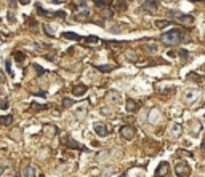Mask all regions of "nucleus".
<instances>
[{"mask_svg": "<svg viewBox=\"0 0 205 177\" xmlns=\"http://www.w3.org/2000/svg\"><path fill=\"white\" fill-rule=\"evenodd\" d=\"M180 58H181V61H184V59L187 58V51H186V50H181V51H180Z\"/></svg>", "mask_w": 205, "mask_h": 177, "instance_id": "31", "label": "nucleus"}, {"mask_svg": "<svg viewBox=\"0 0 205 177\" xmlns=\"http://www.w3.org/2000/svg\"><path fill=\"white\" fill-rule=\"evenodd\" d=\"M84 42H87V43H100V38L95 37V35H90V37L84 38Z\"/></svg>", "mask_w": 205, "mask_h": 177, "instance_id": "23", "label": "nucleus"}, {"mask_svg": "<svg viewBox=\"0 0 205 177\" xmlns=\"http://www.w3.org/2000/svg\"><path fill=\"white\" fill-rule=\"evenodd\" d=\"M44 32H45L48 37H54V32L51 31V27H50L48 24H44Z\"/></svg>", "mask_w": 205, "mask_h": 177, "instance_id": "25", "label": "nucleus"}, {"mask_svg": "<svg viewBox=\"0 0 205 177\" xmlns=\"http://www.w3.org/2000/svg\"><path fill=\"white\" fill-rule=\"evenodd\" d=\"M170 24H173L170 19H157L156 21V27H159V29H163V27H167Z\"/></svg>", "mask_w": 205, "mask_h": 177, "instance_id": "18", "label": "nucleus"}, {"mask_svg": "<svg viewBox=\"0 0 205 177\" xmlns=\"http://www.w3.org/2000/svg\"><path fill=\"white\" fill-rule=\"evenodd\" d=\"M0 108H3V110L8 108V101L7 99H0Z\"/></svg>", "mask_w": 205, "mask_h": 177, "instance_id": "30", "label": "nucleus"}, {"mask_svg": "<svg viewBox=\"0 0 205 177\" xmlns=\"http://www.w3.org/2000/svg\"><path fill=\"white\" fill-rule=\"evenodd\" d=\"M125 108H127V112H128V113H135V112L140 108V102H136V101H133V99H127V102H125Z\"/></svg>", "mask_w": 205, "mask_h": 177, "instance_id": "8", "label": "nucleus"}, {"mask_svg": "<svg viewBox=\"0 0 205 177\" xmlns=\"http://www.w3.org/2000/svg\"><path fill=\"white\" fill-rule=\"evenodd\" d=\"M45 132H48V134L53 136V134H56V132H58V129L54 128L53 125H48V126H45Z\"/></svg>", "mask_w": 205, "mask_h": 177, "instance_id": "26", "label": "nucleus"}, {"mask_svg": "<svg viewBox=\"0 0 205 177\" xmlns=\"http://www.w3.org/2000/svg\"><path fill=\"white\" fill-rule=\"evenodd\" d=\"M8 3H10L11 7H15V5H16V0H8Z\"/></svg>", "mask_w": 205, "mask_h": 177, "instance_id": "37", "label": "nucleus"}, {"mask_svg": "<svg viewBox=\"0 0 205 177\" xmlns=\"http://www.w3.org/2000/svg\"><path fill=\"white\" fill-rule=\"evenodd\" d=\"M23 175H24V177H34V175H35V168H34L32 165L24 166V169H23Z\"/></svg>", "mask_w": 205, "mask_h": 177, "instance_id": "15", "label": "nucleus"}, {"mask_svg": "<svg viewBox=\"0 0 205 177\" xmlns=\"http://www.w3.org/2000/svg\"><path fill=\"white\" fill-rule=\"evenodd\" d=\"M29 26L35 31V29H37V21H35V19H29Z\"/></svg>", "mask_w": 205, "mask_h": 177, "instance_id": "32", "label": "nucleus"}, {"mask_svg": "<svg viewBox=\"0 0 205 177\" xmlns=\"http://www.w3.org/2000/svg\"><path fill=\"white\" fill-rule=\"evenodd\" d=\"M143 50H144V53H147V54H156V53L159 51V46H157V43H146V45L143 46Z\"/></svg>", "mask_w": 205, "mask_h": 177, "instance_id": "14", "label": "nucleus"}, {"mask_svg": "<svg viewBox=\"0 0 205 177\" xmlns=\"http://www.w3.org/2000/svg\"><path fill=\"white\" fill-rule=\"evenodd\" d=\"M18 2H19L21 5H29V3H31V0H18Z\"/></svg>", "mask_w": 205, "mask_h": 177, "instance_id": "35", "label": "nucleus"}, {"mask_svg": "<svg viewBox=\"0 0 205 177\" xmlns=\"http://www.w3.org/2000/svg\"><path fill=\"white\" fill-rule=\"evenodd\" d=\"M183 131V126L180 123H173L172 128H170V134H172V137H180V134Z\"/></svg>", "mask_w": 205, "mask_h": 177, "instance_id": "12", "label": "nucleus"}, {"mask_svg": "<svg viewBox=\"0 0 205 177\" xmlns=\"http://www.w3.org/2000/svg\"><path fill=\"white\" fill-rule=\"evenodd\" d=\"M63 142H64L67 147H69V148H79V150H87L85 147H80V145H79V144H77V142H75L72 137H66Z\"/></svg>", "mask_w": 205, "mask_h": 177, "instance_id": "13", "label": "nucleus"}, {"mask_svg": "<svg viewBox=\"0 0 205 177\" xmlns=\"http://www.w3.org/2000/svg\"><path fill=\"white\" fill-rule=\"evenodd\" d=\"M96 69H98V70H101V72H111V70L114 69V67H112V65H98Z\"/></svg>", "mask_w": 205, "mask_h": 177, "instance_id": "27", "label": "nucleus"}, {"mask_svg": "<svg viewBox=\"0 0 205 177\" xmlns=\"http://www.w3.org/2000/svg\"><path fill=\"white\" fill-rule=\"evenodd\" d=\"M160 117V113H159V110L157 108H154V110L151 112V115H149V121H151V123H156L157 121V118Z\"/></svg>", "mask_w": 205, "mask_h": 177, "instance_id": "20", "label": "nucleus"}, {"mask_svg": "<svg viewBox=\"0 0 205 177\" xmlns=\"http://www.w3.org/2000/svg\"><path fill=\"white\" fill-rule=\"evenodd\" d=\"M63 37L67 38V40H80V38H82V37H80L79 34H75V32H63Z\"/></svg>", "mask_w": 205, "mask_h": 177, "instance_id": "19", "label": "nucleus"}, {"mask_svg": "<svg viewBox=\"0 0 205 177\" xmlns=\"http://www.w3.org/2000/svg\"><path fill=\"white\" fill-rule=\"evenodd\" d=\"M106 101H107V102H111V104H119V102L122 101V98H120V94H119V93H115V91H109V93L106 94Z\"/></svg>", "mask_w": 205, "mask_h": 177, "instance_id": "9", "label": "nucleus"}, {"mask_svg": "<svg viewBox=\"0 0 205 177\" xmlns=\"http://www.w3.org/2000/svg\"><path fill=\"white\" fill-rule=\"evenodd\" d=\"M114 0H95V5L98 8H107L109 5H112Z\"/></svg>", "mask_w": 205, "mask_h": 177, "instance_id": "17", "label": "nucleus"}, {"mask_svg": "<svg viewBox=\"0 0 205 177\" xmlns=\"http://www.w3.org/2000/svg\"><path fill=\"white\" fill-rule=\"evenodd\" d=\"M13 123L11 115H0V126H10Z\"/></svg>", "mask_w": 205, "mask_h": 177, "instance_id": "16", "label": "nucleus"}, {"mask_svg": "<svg viewBox=\"0 0 205 177\" xmlns=\"http://www.w3.org/2000/svg\"><path fill=\"white\" fill-rule=\"evenodd\" d=\"M135 134H136V131H135L133 126H130V125L120 126V136H122L125 141H131V139L135 137Z\"/></svg>", "mask_w": 205, "mask_h": 177, "instance_id": "6", "label": "nucleus"}, {"mask_svg": "<svg viewBox=\"0 0 205 177\" xmlns=\"http://www.w3.org/2000/svg\"><path fill=\"white\" fill-rule=\"evenodd\" d=\"M181 40H183V32L180 29H172V31L160 35V42L165 45H170V46L181 43Z\"/></svg>", "mask_w": 205, "mask_h": 177, "instance_id": "1", "label": "nucleus"}, {"mask_svg": "<svg viewBox=\"0 0 205 177\" xmlns=\"http://www.w3.org/2000/svg\"><path fill=\"white\" fill-rule=\"evenodd\" d=\"M200 91L199 89H187L186 93H184V96H183V99H184V102L186 104H194L196 101H199L200 99Z\"/></svg>", "mask_w": 205, "mask_h": 177, "instance_id": "4", "label": "nucleus"}, {"mask_svg": "<svg viewBox=\"0 0 205 177\" xmlns=\"http://www.w3.org/2000/svg\"><path fill=\"white\" fill-rule=\"evenodd\" d=\"M74 105V101L71 99V98H64L63 99V107L64 108H69V107H72Z\"/></svg>", "mask_w": 205, "mask_h": 177, "instance_id": "22", "label": "nucleus"}, {"mask_svg": "<svg viewBox=\"0 0 205 177\" xmlns=\"http://www.w3.org/2000/svg\"><path fill=\"white\" fill-rule=\"evenodd\" d=\"M5 67H7V72H8V75L10 77H15V75H13V70H11V61H5Z\"/></svg>", "mask_w": 205, "mask_h": 177, "instance_id": "28", "label": "nucleus"}, {"mask_svg": "<svg viewBox=\"0 0 205 177\" xmlns=\"http://www.w3.org/2000/svg\"><path fill=\"white\" fill-rule=\"evenodd\" d=\"M175 174H176V177H189L191 175V166L187 163L181 161L175 166Z\"/></svg>", "mask_w": 205, "mask_h": 177, "instance_id": "3", "label": "nucleus"}, {"mask_svg": "<svg viewBox=\"0 0 205 177\" xmlns=\"http://www.w3.org/2000/svg\"><path fill=\"white\" fill-rule=\"evenodd\" d=\"M79 2H85V0H79Z\"/></svg>", "mask_w": 205, "mask_h": 177, "instance_id": "39", "label": "nucleus"}, {"mask_svg": "<svg viewBox=\"0 0 205 177\" xmlns=\"http://www.w3.org/2000/svg\"><path fill=\"white\" fill-rule=\"evenodd\" d=\"M143 10L152 15V13L157 11V2H154V0H147V2L143 3Z\"/></svg>", "mask_w": 205, "mask_h": 177, "instance_id": "10", "label": "nucleus"}, {"mask_svg": "<svg viewBox=\"0 0 205 177\" xmlns=\"http://www.w3.org/2000/svg\"><path fill=\"white\" fill-rule=\"evenodd\" d=\"M15 58H16V61H18V64H23L24 62V59H26V56H24V53H15Z\"/></svg>", "mask_w": 205, "mask_h": 177, "instance_id": "24", "label": "nucleus"}, {"mask_svg": "<svg viewBox=\"0 0 205 177\" xmlns=\"http://www.w3.org/2000/svg\"><path fill=\"white\" fill-rule=\"evenodd\" d=\"M34 67H35V70L38 72V75H42V74H44V69H42V67H40V65H37V64H34Z\"/></svg>", "mask_w": 205, "mask_h": 177, "instance_id": "33", "label": "nucleus"}, {"mask_svg": "<svg viewBox=\"0 0 205 177\" xmlns=\"http://www.w3.org/2000/svg\"><path fill=\"white\" fill-rule=\"evenodd\" d=\"M168 15H170V18H173V19H176V21H180V22H183V24H192V22H194V18H192V16L183 15V13L178 11V10H170Z\"/></svg>", "mask_w": 205, "mask_h": 177, "instance_id": "2", "label": "nucleus"}, {"mask_svg": "<svg viewBox=\"0 0 205 177\" xmlns=\"http://www.w3.org/2000/svg\"><path fill=\"white\" fill-rule=\"evenodd\" d=\"M35 8H37V11H38V15H42V16H45V15H48V13H47V11H45V10L42 8V7H40L38 3L35 5Z\"/></svg>", "mask_w": 205, "mask_h": 177, "instance_id": "29", "label": "nucleus"}, {"mask_svg": "<svg viewBox=\"0 0 205 177\" xmlns=\"http://www.w3.org/2000/svg\"><path fill=\"white\" fill-rule=\"evenodd\" d=\"M2 83H5V75H3L2 70H0V85H2Z\"/></svg>", "mask_w": 205, "mask_h": 177, "instance_id": "34", "label": "nucleus"}, {"mask_svg": "<svg viewBox=\"0 0 205 177\" xmlns=\"http://www.w3.org/2000/svg\"><path fill=\"white\" fill-rule=\"evenodd\" d=\"M87 91H88V88H87L85 85H75V86L72 88V94H74V96H77V98L84 96Z\"/></svg>", "mask_w": 205, "mask_h": 177, "instance_id": "11", "label": "nucleus"}, {"mask_svg": "<svg viewBox=\"0 0 205 177\" xmlns=\"http://www.w3.org/2000/svg\"><path fill=\"white\" fill-rule=\"evenodd\" d=\"M51 3H61V0H50Z\"/></svg>", "mask_w": 205, "mask_h": 177, "instance_id": "38", "label": "nucleus"}, {"mask_svg": "<svg viewBox=\"0 0 205 177\" xmlns=\"http://www.w3.org/2000/svg\"><path fill=\"white\" fill-rule=\"evenodd\" d=\"M168 174H170V165L167 161H160V165L154 172V177H168Z\"/></svg>", "mask_w": 205, "mask_h": 177, "instance_id": "5", "label": "nucleus"}, {"mask_svg": "<svg viewBox=\"0 0 205 177\" xmlns=\"http://www.w3.org/2000/svg\"><path fill=\"white\" fill-rule=\"evenodd\" d=\"M90 16V11L88 10H84V13H79V15H75V19L82 21V19H87Z\"/></svg>", "mask_w": 205, "mask_h": 177, "instance_id": "21", "label": "nucleus"}, {"mask_svg": "<svg viewBox=\"0 0 205 177\" xmlns=\"http://www.w3.org/2000/svg\"><path fill=\"white\" fill-rule=\"evenodd\" d=\"M93 131L96 132L98 136H101V137H106V136L109 134L107 126H106V125H103V123H95V125H93Z\"/></svg>", "mask_w": 205, "mask_h": 177, "instance_id": "7", "label": "nucleus"}, {"mask_svg": "<svg viewBox=\"0 0 205 177\" xmlns=\"http://www.w3.org/2000/svg\"><path fill=\"white\" fill-rule=\"evenodd\" d=\"M3 172H5V166H0V177L3 175Z\"/></svg>", "mask_w": 205, "mask_h": 177, "instance_id": "36", "label": "nucleus"}]
</instances>
